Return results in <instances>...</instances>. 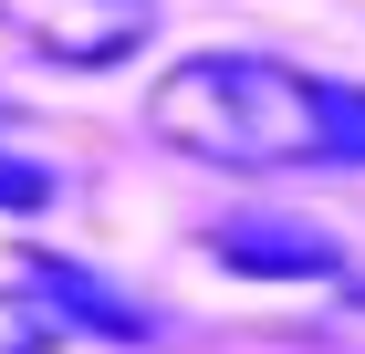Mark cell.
I'll return each mask as SVG.
<instances>
[{"label": "cell", "instance_id": "6da1fadb", "mask_svg": "<svg viewBox=\"0 0 365 354\" xmlns=\"http://www.w3.org/2000/svg\"><path fill=\"white\" fill-rule=\"evenodd\" d=\"M146 136H168L178 157L240 167H365V94L355 83H313L303 63L272 53H188L146 83Z\"/></svg>", "mask_w": 365, "mask_h": 354}, {"label": "cell", "instance_id": "7a4b0ae2", "mask_svg": "<svg viewBox=\"0 0 365 354\" xmlns=\"http://www.w3.org/2000/svg\"><path fill=\"white\" fill-rule=\"evenodd\" d=\"M0 31L42 63H73V73H115L125 53H146L157 31V0H0Z\"/></svg>", "mask_w": 365, "mask_h": 354}, {"label": "cell", "instance_id": "3957f363", "mask_svg": "<svg viewBox=\"0 0 365 354\" xmlns=\"http://www.w3.org/2000/svg\"><path fill=\"white\" fill-rule=\"evenodd\" d=\"M209 261H230V271H292V281H313V271H334V240L282 229V219L261 209V219H230V229H209Z\"/></svg>", "mask_w": 365, "mask_h": 354}, {"label": "cell", "instance_id": "277c9868", "mask_svg": "<svg viewBox=\"0 0 365 354\" xmlns=\"http://www.w3.org/2000/svg\"><path fill=\"white\" fill-rule=\"evenodd\" d=\"M63 344V313H42L31 292H0V354H53Z\"/></svg>", "mask_w": 365, "mask_h": 354}, {"label": "cell", "instance_id": "5b68a950", "mask_svg": "<svg viewBox=\"0 0 365 354\" xmlns=\"http://www.w3.org/2000/svg\"><path fill=\"white\" fill-rule=\"evenodd\" d=\"M0 209H42V167H0Z\"/></svg>", "mask_w": 365, "mask_h": 354}]
</instances>
